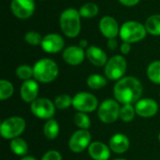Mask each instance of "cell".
<instances>
[{"label":"cell","instance_id":"obj_29","mask_svg":"<svg viewBox=\"0 0 160 160\" xmlns=\"http://www.w3.org/2000/svg\"><path fill=\"white\" fill-rule=\"evenodd\" d=\"M16 75L20 80L23 82L31 80V78L34 77L33 68L28 65H21L16 69Z\"/></svg>","mask_w":160,"mask_h":160},{"label":"cell","instance_id":"obj_16","mask_svg":"<svg viewBox=\"0 0 160 160\" xmlns=\"http://www.w3.org/2000/svg\"><path fill=\"white\" fill-rule=\"evenodd\" d=\"M39 87L36 80L24 81L20 89V97L26 103H32L38 98Z\"/></svg>","mask_w":160,"mask_h":160},{"label":"cell","instance_id":"obj_22","mask_svg":"<svg viewBox=\"0 0 160 160\" xmlns=\"http://www.w3.org/2000/svg\"><path fill=\"white\" fill-rule=\"evenodd\" d=\"M144 26L147 33L153 36H160V14H154L148 17Z\"/></svg>","mask_w":160,"mask_h":160},{"label":"cell","instance_id":"obj_17","mask_svg":"<svg viewBox=\"0 0 160 160\" xmlns=\"http://www.w3.org/2000/svg\"><path fill=\"white\" fill-rule=\"evenodd\" d=\"M88 155L93 160H109L111 158V148L102 142H93L89 145Z\"/></svg>","mask_w":160,"mask_h":160},{"label":"cell","instance_id":"obj_4","mask_svg":"<svg viewBox=\"0 0 160 160\" xmlns=\"http://www.w3.org/2000/svg\"><path fill=\"white\" fill-rule=\"evenodd\" d=\"M146 34V28L142 23L137 21H128L121 25L119 36L123 42L131 44L142 40Z\"/></svg>","mask_w":160,"mask_h":160},{"label":"cell","instance_id":"obj_7","mask_svg":"<svg viewBox=\"0 0 160 160\" xmlns=\"http://www.w3.org/2000/svg\"><path fill=\"white\" fill-rule=\"evenodd\" d=\"M120 103L112 98L104 100L98 109V115L99 120L105 124L114 123L120 115Z\"/></svg>","mask_w":160,"mask_h":160},{"label":"cell","instance_id":"obj_1","mask_svg":"<svg viewBox=\"0 0 160 160\" xmlns=\"http://www.w3.org/2000/svg\"><path fill=\"white\" fill-rule=\"evenodd\" d=\"M142 84L135 77H123L116 82L113 87V95L115 100L120 104H135L141 99L142 95Z\"/></svg>","mask_w":160,"mask_h":160},{"label":"cell","instance_id":"obj_11","mask_svg":"<svg viewBox=\"0 0 160 160\" xmlns=\"http://www.w3.org/2000/svg\"><path fill=\"white\" fill-rule=\"evenodd\" d=\"M10 8L15 17L23 20L33 15L36 4L34 0H12Z\"/></svg>","mask_w":160,"mask_h":160},{"label":"cell","instance_id":"obj_25","mask_svg":"<svg viewBox=\"0 0 160 160\" xmlns=\"http://www.w3.org/2000/svg\"><path fill=\"white\" fill-rule=\"evenodd\" d=\"M98 11H99L98 6L97 4L93 3V2L85 3L79 9V12H80L81 16L82 18H87V19L97 16Z\"/></svg>","mask_w":160,"mask_h":160},{"label":"cell","instance_id":"obj_32","mask_svg":"<svg viewBox=\"0 0 160 160\" xmlns=\"http://www.w3.org/2000/svg\"><path fill=\"white\" fill-rule=\"evenodd\" d=\"M40 160H62V156L56 150H49L42 156Z\"/></svg>","mask_w":160,"mask_h":160},{"label":"cell","instance_id":"obj_19","mask_svg":"<svg viewBox=\"0 0 160 160\" xmlns=\"http://www.w3.org/2000/svg\"><path fill=\"white\" fill-rule=\"evenodd\" d=\"M85 54L89 62L96 67H103L109 60L106 52L101 48L97 46L88 47L85 51Z\"/></svg>","mask_w":160,"mask_h":160},{"label":"cell","instance_id":"obj_28","mask_svg":"<svg viewBox=\"0 0 160 160\" xmlns=\"http://www.w3.org/2000/svg\"><path fill=\"white\" fill-rule=\"evenodd\" d=\"M74 124L80 129H87L91 127V120L87 113L78 112L74 116Z\"/></svg>","mask_w":160,"mask_h":160},{"label":"cell","instance_id":"obj_2","mask_svg":"<svg viewBox=\"0 0 160 160\" xmlns=\"http://www.w3.org/2000/svg\"><path fill=\"white\" fill-rule=\"evenodd\" d=\"M81 14L79 10L68 8L65 9L59 18V24L62 32L68 38H76L81 32Z\"/></svg>","mask_w":160,"mask_h":160},{"label":"cell","instance_id":"obj_38","mask_svg":"<svg viewBox=\"0 0 160 160\" xmlns=\"http://www.w3.org/2000/svg\"><path fill=\"white\" fill-rule=\"evenodd\" d=\"M113 160H127V159H125V158H116V159H113Z\"/></svg>","mask_w":160,"mask_h":160},{"label":"cell","instance_id":"obj_34","mask_svg":"<svg viewBox=\"0 0 160 160\" xmlns=\"http://www.w3.org/2000/svg\"><path fill=\"white\" fill-rule=\"evenodd\" d=\"M118 1L126 7H133L137 5L141 0H118Z\"/></svg>","mask_w":160,"mask_h":160},{"label":"cell","instance_id":"obj_24","mask_svg":"<svg viewBox=\"0 0 160 160\" xmlns=\"http://www.w3.org/2000/svg\"><path fill=\"white\" fill-rule=\"evenodd\" d=\"M146 74L152 82L160 84V60L154 61L148 66Z\"/></svg>","mask_w":160,"mask_h":160},{"label":"cell","instance_id":"obj_26","mask_svg":"<svg viewBox=\"0 0 160 160\" xmlns=\"http://www.w3.org/2000/svg\"><path fill=\"white\" fill-rule=\"evenodd\" d=\"M135 114H136L135 107L132 104H126L123 105L120 109L119 118L125 123H129L134 119Z\"/></svg>","mask_w":160,"mask_h":160},{"label":"cell","instance_id":"obj_20","mask_svg":"<svg viewBox=\"0 0 160 160\" xmlns=\"http://www.w3.org/2000/svg\"><path fill=\"white\" fill-rule=\"evenodd\" d=\"M60 127L57 121L53 118L47 120L43 126V134L48 140H54L58 137Z\"/></svg>","mask_w":160,"mask_h":160},{"label":"cell","instance_id":"obj_39","mask_svg":"<svg viewBox=\"0 0 160 160\" xmlns=\"http://www.w3.org/2000/svg\"><path fill=\"white\" fill-rule=\"evenodd\" d=\"M158 140H159V142H160V133H159V135H158Z\"/></svg>","mask_w":160,"mask_h":160},{"label":"cell","instance_id":"obj_35","mask_svg":"<svg viewBox=\"0 0 160 160\" xmlns=\"http://www.w3.org/2000/svg\"><path fill=\"white\" fill-rule=\"evenodd\" d=\"M107 46H108V48L110 50H112V51L115 50L117 48V46H118L116 39L115 38H109L108 39V42H107Z\"/></svg>","mask_w":160,"mask_h":160},{"label":"cell","instance_id":"obj_6","mask_svg":"<svg viewBox=\"0 0 160 160\" xmlns=\"http://www.w3.org/2000/svg\"><path fill=\"white\" fill-rule=\"evenodd\" d=\"M128 63L123 55H114L111 57L105 65L104 73L107 79L111 81H119L126 74Z\"/></svg>","mask_w":160,"mask_h":160},{"label":"cell","instance_id":"obj_15","mask_svg":"<svg viewBox=\"0 0 160 160\" xmlns=\"http://www.w3.org/2000/svg\"><path fill=\"white\" fill-rule=\"evenodd\" d=\"M64 61L70 66H79L86 57L85 52L80 46H68L63 52Z\"/></svg>","mask_w":160,"mask_h":160},{"label":"cell","instance_id":"obj_14","mask_svg":"<svg viewBox=\"0 0 160 160\" xmlns=\"http://www.w3.org/2000/svg\"><path fill=\"white\" fill-rule=\"evenodd\" d=\"M99 30L101 34L109 38H115L119 33H120V28L117 21L112 18V16H104L100 19L99 24H98Z\"/></svg>","mask_w":160,"mask_h":160},{"label":"cell","instance_id":"obj_27","mask_svg":"<svg viewBox=\"0 0 160 160\" xmlns=\"http://www.w3.org/2000/svg\"><path fill=\"white\" fill-rule=\"evenodd\" d=\"M13 92H14L13 84L9 81L2 79L0 81V99L4 101L9 98L13 95Z\"/></svg>","mask_w":160,"mask_h":160},{"label":"cell","instance_id":"obj_21","mask_svg":"<svg viewBox=\"0 0 160 160\" xmlns=\"http://www.w3.org/2000/svg\"><path fill=\"white\" fill-rule=\"evenodd\" d=\"M9 146H10V150L12 151V153L16 156L25 157L26 154L28 153V145L26 142L20 137L11 140Z\"/></svg>","mask_w":160,"mask_h":160},{"label":"cell","instance_id":"obj_3","mask_svg":"<svg viewBox=\"0 0 160 160\" xmlns=\"http://www.w3.org/2000/svg\"><path fill=\"white\" fill-rule=\"evenodd\" d=\"M33 70L35 80L42 83L53 82L59 74L57 64L50 58H41L37 61L33 67Z\"/></svg>","mask_w":160,"mask_h":160},{"label":"cell","instance_id":"obj_30","mask_svg":"<svg viewBox=\"0 0 160 160\" xmlns=\"http://www.w3.org/2000/svg\"><path fill=\"white\" fill-rule=\"evenodd\" d=\"M54 105H55L56 109L67 110L70 106H72V98L68 95H66V94L59 95L54 99Z\"/></svg>","mask_w":160,"mask_h":160},{"label":"cell","instance_id":"obj_5","mask_svg":"<svg viewBox=\"0 0 160 160\" xmlns=\"http://www.w3.org/2000/svg\"><path fill=\"white\" fill-rule=\"evenodd\" d=\"M26 123L22 117L11 116L5 119L0 126V134L5 140H13L20 137L25 130Z\"/></svg>","mask_w":160,"mask_h":160},{"label":"cell","instance_id":"obj_13","mask_svg":"<svg viewBox=\"0 0 160 160\" xmlns=\"http://www.w3.org/2000/svg\"><path fill=\"white\" fill-rule=\"evenodd\" d=\"M40 46L42 50L48 53H57L63 50L65 46V40L60 35L56 33H51L43 37Z\"/></svg>","mask_w":160,"mask_h":160},{"label":"cell","instance_id":"obj_10","mask_svg":"<svg viewBox=\"0 0 160 160\" xmlns=\"http://www.w3.org/2000/svg\"><path fill=\"white\" fill-rule=\"evenodd\" d=\"M91 140L92 135L87 129H79L71 135L68 141V147L73 153L79 154L89 147Z\"/></svg>","mask_w":160,"mask_h":160},{"label":"cell","instance_id":"obj_31","mask_svg":"<svg viewBox=\"0 0 160 160\" xmlns=\"http://www.w3.org/2000/svg\"><path fill=\"white\" fill-rule=\"evenodd\" d=\"M42 39L43 37L36 31H28L24 36V40L26 41V43L32 46L41 45Z\"/></svg>","mask_w":160,"mask_h":160},{"label":"cell","instance_id":"obj_36","mask_svg":"<svg viewBox=\"0 0 160 160\" xmlns=\"http://www.w3.org/2000/svg\"><path fill=\"white\" fill-rule=\"evenodd\" d=\"M81 48H82L83 50H84V48H88V41L86 40V39H82L81 41H80V45H79Z\"/></svg>","mask_w":160,"mask_h":160},{"label":"cell","instance_id":"obj_9","mask_svg":"<svg viewBox=\"0 0 160 160\" xmlns=\"http://www.w3.org/2000/svg\"><path fill=\"white\" fill-rule=\"evenodd\" d=\"M30 110L36 117L43 120H49L53 117L56 107L54 102L51 99L47 98H38L31 103Z\"/></svg>","mask_w":160,"mask_h":160},{"label":"cell","instance_id":"obj_37","mask_svg":"<svg viewBox=\"0 0 160 160\" xmlns=\"http://www.w3.org/2000/svg\"><path fill=\"white\" fill-rule=\"evenodd\" d=\"M20 160H38L37 158H35L34 157H31V156H27V157H23L22 159Z\"/></svg>","mask_w":160,"mask_h":160},{"label":"cell","instance_id":"obj_33","mask_svg":"<svg viewBox=\"0 0 160 160\" xmlns=\"http://www.w3.org/2000/svg\"><path fill=\"white\" fill-rule=\"evenodd\" d=\"M120 51L122 54H128L131 51V44L128 42H123L120 46Z\"/></svg>","mask_w":160,"mask_h":160},{"label":"cell","instance_id":"obj_23","mask_svg":"<svg viewBox=\"0 0 160 160\" xmlns=\"http://www.w3.org/2000/svg\"><path fill=\"white\" fill-rule=\"evenodd\" d=\"M86 83L90 89L99 90V89L105 87L107 85L108 82H107V79L100 74H92V75L88 76V78L86 80Z\"/></svg>","mask_w":160,"mask_h":160},{"label":"cell","instance_id":"obj_12","mask_svg":"<svg viewBox=\"0 0 160 160\" xmlns=\"http://www.w3.org/2000/svg\"><path fill=\"white\" fill-rule=\"evenodd\" d=\"M136 114L142 118L155 116L158 112V104L153 98H141L135 103Z\"/></svg>","mask_w":160,"mask_h":160},{"label":"cell","instance_id":"obj_8","mask_svg":"<svg viewBox=\"0 0 160 160\" xmlns=\"http://www.w3.org/2000/svg\"><path fill=\"white\" fill-rule=\"evenodd\" d=\"M72 107L80 112H92L98 109L97 97L88 92H79L72 98Z\"/></svg>","mask_w":160,"mask_h":160},{"label":"cell","instance_id":"obj_18","mask_svg":"<svg viewBox=\"0 0 160 160\" xmlns=\"http://www.w3.org/2000/svg\"><path fill=\"white\" fill-rule=\"evenodd\" d=\"M109 146L111 150L118 155L126 153L130 146V142L128 136L122 133H116L112 136L109 142Z\"/></svg>","mask_w":160,"mask_h":160}]
</instances>
